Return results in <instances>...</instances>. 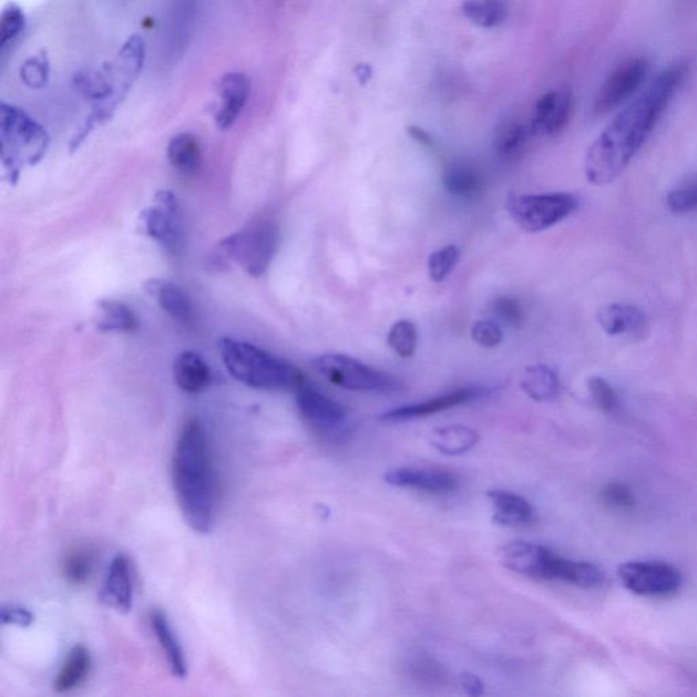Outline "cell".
<instances>
[{
  "mask_svg": "<svg viewBox=\"0 0 697 697\" xmlns=\"http://www.w3.org/2000/svg\"><path fill=\"white\" fill-rule=\"evenodd\" d=\"M687 75V63L669 65L618 112L588 148L585 170L590 183L605 186L623 174L652 135Z\"/></svg>",
  "mask_w": 697,
  "mask_h": 697,
  "instance_id": "6da1fadb",
  "label": "cell"
},
{
  "mask_svg": "<svg viewBox=\"0 0 697 697\" xmlns=\"http://www.w3.org/2000/svg\"><path fill=\"white\" fill-rule=\"evenodd\" d=\"M172 481L184 521L195 533H212L218 512L217 475L205 428L195 417L178 434Z\"/></svg>",
  "mask_w": 697,
  "mask_h": 697,
  "instance_id": "7a4b0ae2",
  "label": "cell"
},
{
  "mask_svg": "<svg viewBox=\"0 0 697 697\" xmlns=\"http://www.w3.org/2000/svg\"><path fill=\"white\" fill-rule=\"evenodd\" d=\"M145 58V40L134 34L119 51L115 63H106L98 71H81L75 74L76 91L91 101L93 109L91 115L71 140V152L79 151L95 127L110 121L142 73Z\"/></svg>",
  "mask_w": 697,
  "mask_h": 697,
  "instance_id": "3957f363",
  "label": "cell"
},
{
  "mask_svg": "<svg viewBox=\"0 0 697 697\" xmlns=\"http://www.w3.org/2000/svg\"><path fill=\"white\" fill-rule=\"evenodd\" d=\"M218 350L232 377L252 389L296 392L306 385L299 368L253 344L225 337L219 339Z\"/></svg>",
  "mask_w": 697,
  "mask_h": 697,
  "instance_id": "277c9868",
  "label": "cell"
},
{
  "mask_svg": "<svg viewBox=\"0 0 697 697\" xmlns=\"http://www.w3.org/2000/svg\"><path fill=\"white\" fill-rule=\"evenodd\" d=\"M50 142L45 129L27 112L8 103L0 105V157L10 183L20 178L23 168L44 158Z\"/></svg>",
  "mask_w": 697,
  "mask_h": 697,
  "instance_id": "5b68a950",
  "label": "cell"
},
{
  "mask_svg": "<svg viewBox=\"0 0 697 697\" xmlns=\"http://www.w3.org/2000/svg\"><path fill=\"white\" fill-rule=\"evenodd\" d=\"M279 244V230L270 219H258L222 243L219 249L248 276L259 278L269 269Z\"/></svg>",
  "mask_w": 697,
  "mask_h": 697,
  "instance_id": "8992f818",
  "label": "cell"
},
{
  "mask_svg": "<svg viewBox=\"0 0 697 697\" xmlns=\"http://www.w3.org/2000/svg\"><path fill=\"white\" fill-rule=\"evenodd\" d=\"M580 205L575 195L567 193L511 195L510 216L529 234H539L570 217Z\"/></svg>",
  "mask_w": 697,
  "mask_h": 697,
  "instance_id": "52a82bcc",
  "label": "cell"
},
{
  "mask_svg": "<svg viewBox=\"0 0 697 697\" xmlns=\"http://www.w3.org/2000/svg\"><path fill=\"white\" fill-rule=\"evenodd\" d=\"M312 367L331 385L345 390L386 392L398 387V381L391 375L345 355L319 356L312 360Z\"/></svg>",
  "mask_w": 697,
  "mask_h": 697,
  "instance_id": "ba28073f",
  "label": "cell"
},
{
  "mask_svg": "<svg viewBox=\"0 0 697 697\" xmlns=\"http://www.w3.org/2000/svg\"><path fill=\"white\" fill-rule=\"evenodd\" d=\"M142 234L153 238L166 252L177 255L186 243L183 208L177 196L170 189L154 195V205L140 214Z\"/></svg>",
  "mask_w": 697,
  "mask_h": 697,
  "instance_id": "9c48e42d",
  "label": "cell"
},
{
  "mask_svg": "<svg viewBox=\"0 0 697 697\" xmlns=\"http://www.w3.org/2000/svg\"><path fill=\"white\" fill-rule=\"evenodd\" d=\"M297 409L320 437L338 440L348 433L347 409L307 383L296 391Z\"/></svg>",
  "mask_w": 697,
  "mask_h": 697,
  "instance_id": "30bf717a",
  "label": "cell"
},
{
  "mask_svg": "<svg viewBox=\"0 0 697 697\" xmlns=\"http://www.w3.org/2000/svg\"><path fill=\"white\" fill-rule=\"evenodd\" d=\"M618 577L625 588L645 597H663L681 586L680 572L663 562H629L619 565Z\"/></svg>",
  "mask_w": 697,
  "mask_h": 697,
  "instance_id": "8fae6325",
  "label": "cell"
},
{
  "mask_svg": "<svg viewBox=\"0 0 697 697\" xmlns=\"http://www.w3.org/2000/svg\"><path fill=\"white\" fill-rule=\"evenodd\" d=\"M648 74V63L645 58H633L623 62L607 76L595 98L594 111L605 115L619 105L627 103L639 92Z\"/></svg>",
  "mask_w": 697,
  "mask_h": 697,
  "instance_id": "7c38bea8",
  "label": "cell"
},
{
  "mask_svg": "<svg viewBox=\"0 0 697 697\" xmlns=\"http://www.w3.org/2000/svg\"><path fill=\"white\" fill-rule=\"evenodd\" d=\"M491 392L492 390L486 389V387H464V389L447 392V394L428 399L424 402L404 404V407L389 410V412L380 414L379 420L403 422L424 419V417L445 412V410L461 407V404L479 401V399L490 396Z\"/></svg>",
  "mask_w": 697,
  "mask_h": 697,
  "instance_id": "4fadbf2b",
  "label": "cell"
},
{
  "mask_svg": "<svg viewBox=\"0 0 697 697\" xmlns=\"http://www.w3.org/2000/svg\"><path fill=\"white\" fill-rule=\"evenodd\" d=\"M556 553L532 542L515 541L504 545L499 560L504 568L539 581L551 580L552 560Z\"/></svg>",
  "mask_w": 697,
  "mask_h": 697,
  "instance_id": "5bb4252c",
  "label": "cell"
},
{
  "mask_svg": "<svg viewBox=\"0 0 697 697\" xmlns=\"http://www.w3.org/2000/svg\"><path fill=\"white\" fill-rule=\"evenodd\" d=\"M572 113V93L568 88L542 95L535 105L530 129L533 135H557L567 127Z\"/></svg>",
  "mask_w": 697,
  "mask_h": 697,
  "instance_id": "9a60e30c",
  "label": "cell"
},
{
  "mask_svg": "<svg viewBox=\"0 0 697 697\" xmlns=\"http://www.w3.org/2000/svg\"><path fill=\"white\" fill-rule=\"evenodd\" d=\"M387 484L397 488H409L433 494L452 493L460 482L455 474L439 469L401 468L391 470L385 476Z\"/></svg>",
  "mask_w": 697,
  "mask_h": 697,
  "instance_id": "2e32d148",
  "label": "cell"
},
{
  "mask_svg": "<svg viewBox=\"0 0 697 697\" xmlns=\"http://www.w3.org/2000/svg\"><path fill=\"white\" fill-rule=\"evenodd\" d=\"M100 597L106 606L116 612L129 613L133 609V576H131L130 560L123 553L112 558Z\"/></svg>",
  "mask_w": 697,
  "mask_h": 697,
  "instance_id": "e0dca14e",
  "label": "cell"
},
{
  "mask_svg": "<svg viewBox=\"0 0 697 697\" xmlns=\"http://www.w3.org/2000/svg\"><path fill=\"white\" fill-rule=\"evenodd\" d=\"M252 83L243 73L225 74L219 81V98L222 105L216 113V124L219 130H229L240 116L246 106Z\"/></svg>",
  "mask_w": 697,
  "mask_h": 697,
  "instance_id": "ac0fdd59",
  "label": "cell"
},
{
  "mask_svg": "<svg viewBox=\"0 0 697 697\" xmlns=\"http://www.w3.org/2000/svg\"><path fill=\"white\" fill-rule=\"evenodd\" d=\"M143 288L171 318L182 324H189L194 319L193 303L177 284L168 279L152 278L143 285Z\"/></svg>",
  "mask_w": 697,
  "mask_h": 697,
  "instance_id": "d6986e66",
  "label": "cell"
},
{
  "mask_svg": "<svg viewBox=\"0 0 697 697\" xmlns=\"http://www.w3.org/2000/svg\"><path fill=\"white\" fill-rule=\"evenodd\" d=\"M151 624L172 675L183 680L188 675L187 658L168 616L163 611H153L151 613Z\"/></svg>",
  "mask_w": 697,
  "mask_h": 697,
  "instance_id": "ffe728a7",
  "label": "cell"
},
{
  "mask_svg": "<svg viewBox=\"0 0 697 697\" xmlns=\"http://www.w3.org/2000/svg\"><path fill=\"white\" fill-rule=\"evenodd\" d=\"M494 510V522L509 527H522L535 521V510L526 499L509 491L488 492Z\"/></svg>",
  "mask_w": 697,
  "mask_h": 697,
  "instance_id": "44dd1931",
  "label": "cell"
},
{
  "mask_svg": "<svg viewBox=\"0 0 697 697\" xmlns=\"http://www.w3.org/2000/svg\"><path fill=\"white\" fill-rule=\"evenodd\" d=\"M174 378L178 389L188 394H198L212 385L213 375L199 355L184 351L174 362Z\"/></svg>",
  "mask_w": 697,
  "mask_h": 697,
  "instance_id": "7402d4cb",
  "label": "cell"
},
{
  "mask_svg": "<svg viewBox=\"0 0 697 697\" xmlns=\"http://www.w3.org/2000/svg\"><path fill=\"white\" fill-rule=\"evenodd\" d=\"M599 325L609 336L637 334L645 330L646 315L633 304H611L598 314Z\"/></svg>",
  "mask_w": 697,
  "mask_h": 697,
  "instance_id": "603a6c76",
  "label": "cell"
},
{
  "mask_svg": "<svg viewBox=\"0 0 697 697\" xmlns=\"http://www.w3.org/2000/svg\"><path fill=\"white\" fill-rule=\"evenodd\" d=\"M92 670V657L85 646L79 645L71 648L59 670L53 689L58 694H69L79 689L88 680Z\"/></svg>",
  "mask_w": 697,
  "mask_h": 697,
  "instance_id": "cb8c5ba5",
  "label": "cell"
},
{
  "mask_svg": "<svg viewBox=\"0 0 697 697\" xmlns=\"http://www.w3.org/2000/svg\"><path fill=\"white\" fill-rule=\"evenodd\" d=\"M443 184L452 195L474 198L484 188V177L473 164L457 161L444 170Z\"/></svg>",
  "mask_w": 697,
  "mask_h": 697,
  "instance_id": "d4e9b609",
  "label": "cell"
},
{
  "mask_svg": "<svg viewBox=\"0 0 697 697\" xmlns=\"http://www.w3.org/2000/svg\"><path fill=\"white\" fill-rule=\"evenodd\" d=\"M166 154L171 165L183 175H195L201 170L202 148L199 140L194 134L182 133L174 136Z\"/></svg>",
  "mask_w": 697,
  "mask_h": 697,
  "instance_id": "484cf974",
  "label": "cell"
},
{
  "mask_svg": "<svg viewBox=\"0 0 697 697\" xmlns=\"http://www.w3.org/2000/svg\"><path fill=\"white\" fill-rule=\"evenodd\" d=\"M95 325L100 331L131 332L140 327V319L127 304L101 300L98 304Z\"/></svg>",
  "mask_w": 697,
  "mask_h": 697,
  "instance_id": "4316f807",
  "label": "cell"
},
{
  "mask_svg": "<svg viewBox=\"0 0 697 697\" xmlns=\"http://www.w3.org/2000/svg\"><path fill=\"white\" fill-rule=\"evenodd\" d=\"M480 434L464 426H449L433 432L432 445L444 455H462L479 443Z\"/></svg>",
  "mask_w": 697,
  "mask_h": 697,
  "instance_id": "83f0119b",
  "label": "cell"
},
{
  "mask_svg": "<svg viewBox=\"0 0 697 697\" xmlns=\"http://www.w3.org/2000/svg\"><path fill=\"white\" fill-rule=\"evenodd\" d=\"M521 387L527 397L537 402L552 401L560 394L557 375L546 366L526 368L521 379Z\"/></svg>",
  "mask_w": 697,
  "mask_h": 697,
  "instance_id": "f1b7e54d",
  "label": "cell"
},
{
  "mask_svg": "<svg viewBox=\"0 0 697 697\" xmlns=\"http://www.w3.org/2000/svg\"><path fill=\"white\" fill-rule=\"evenodd\" d=\"M95 552L93 547L80 545L71 547L62 562V574L71 586H85L93 575Z\"/></svg>",
  "mask_w": 697,
  "mask_h": 697,
  "instance_id": "f546056e",
  "label": "cell"
},
{
  "mask_svg": "<svg viewBox=\"0 0 697 697\" xmlns=\"http://www.w3.org/2000/svg\"><path fill=\"white\" fill-rule=\"evenodd\" d=\"M555 581L568 582L575 586L593 588L603 585L605 575L597 565L585 562H572V560L558 556L555 567Z\"/></svg>",
  "mask_w": 697,
  "mask_h": 697,
  "instance_id": "4dcf8cb0",
  "label": "cell"
},
{
  "mask_svg": "<svg viewBox=\"0 0 697 697\" xmlns=\"http://www.w3.org/2000/svg\"><path fill=\"white\" fill-rule=\"evenodd\" d=\"M462 11L474 25L492 29L505 21L509 4L508 0H463Z\"/></svg>",
  "mask_w": 697,
  "mask_h": 697,
  "instance_id": "1f68e13d",
  "label": "cell"
},
{
  "mask_svg": "<svg viewBox=\"0 0 697 697\" xmlns=\"http://www.w3.org/2000/svg\"><path fill=\"white\" fill-rule=\"evenodd\" d=\"M530 124L508 123L498 131L494 140V151L504 161L516 160L526 147V143L532 136Z\"/></svg>",
  "mask_w": 697,
  "mask_h": 697,
  "instance_id": "d6a6232c",
  "label": "cell"
},
{
  "mask_svg": "<svg viewBox=\"0 0 697 697\" xmlns=\"http://www.w3.org/2000/svg\"><path fill=\"white\" fill-rule=\"evenodd\" d=\"M390 348L396 351L402 359H410L413 357L417 350V342H419V336H417L416 326L409 320H399L392 325L389 332Z\"/></svg>",
  "mask_w": 697,
  "mask_h": 697,
  "instance_id": "836d02e7",
  "label": "cell"
},
{
  "mask_svg": "<svg viewBox=\"0 0 697 697\" xmlns=\"http://www.w3.org/2000/svg\"><path fill=\"white\" fill-rule=\"evenodd\" d=\"M27 17L20 4L14 2L4 6L0 16V45L2 50L13 43L25 31Z\"/></svg>",
  "mask_w": 697,
  "mask_h": 697,
  "instance_id": "e575fe53",
  "label": "cell"
},
{
  "mask_svg": "<svg viewBox=\"0 0 697 697\" xmlns=\"http://www.w3.org/2000/svg\"><path fill=\"white\" fill-rule=\"evenodd\" d=\"M667 206L675 214L697 212V176L688 178L667 195Z\"/></svg>",
  "mask_w": 697,
  "mask_h": 697,
  "instance_id": "d590c367",
  "label": "cell"
},
{
  "mask_svg": "<svg viewBox=\"0 0 697 697\" xmlns=\"http://www.w3.org/2000/svg\"><path fill=\"white\" fill-rule=\"evenodd\" d=\"M460 249L455 246H447L433 253L428 260L429 278L433 283H443L452 270L455 269L458 262H460Z\"/></svg>",
  "mask_w": 697,
  "mask_h": 697,
  "instance_id": "8d00e7d4",
  "label": "cell"
},
{
  "mask_svg": "<svg viewBox=\"0 0 697 697\" xmlns=\"http://www.w3.org/2000/svg\"><path fill=\"white\" fill-rule=\"evenodd\" d=\"M21 80L31 89H43L50 80V62L45 53H40L33 58H29L21 65Z\"/></svg>",
  "mask_w": 697,
  "mask_h": 697,
  "instance_id": "74e56055",
  "label": "cell"
},
{
  "mask_svg": "<svg viewBox=\"0 0 697 697\" xmlns=\"http://www.w3.org/2000/svg\"><path fill=\"white\" fill-rule=\"evenodd\" d=\"M588 390L595 404L607 414H615L619 410L618 396L615 389L603 378L588 380Z\"/></svg>",
  "mask_w": 697,
  "mask_h": 697,
  "instance_id": "f35d334b",
  "label": "cell"
},
{
  "mask_svg": "<svg viewBox=\"0 0 697 697\" xmlns=\"http://www.w3.org/2000/svg\"><path fill=\"white\" fill-rule=\"evenodd\" d=\"M472 338L479 347L494 349L503 342V330L498 321L480 320L472 327Z\"/></svg>",
  "mask_w": 697,
  "mask_h": 697,
  "instance_id": "ab89813d",
  "label": "cell"
},
{
  "mask_svg": "<svg viewBox=\"0 0 697 697\" xmlns=\"http://www.w3.org/2000/svg\"><path fill=\"white\" fill-rule=\"evenodd\" d=\"M492 312L498 320L510 327H520L523 321L521 304L511 297H498L492 303Z\"/></svg>",
  "mask_w": 697,
  "mask_h": 697,
  "instance_id": "60d3db41",
  "label": "cell"
},
{
  "mask_svg": "<svg viewBox=\"0 0 697 697\" xmlns=\"http://www.w3.org/2000/svg\"><path fill=\"white\" fill-rule=\"evenodd\" d=\"M2 623L4 625H17V627L27 628L34 622V616L27 607L10 605L2 609Z\"/></svg>",
  "mask_w": 697,
  "mask_h": 697,
  "instance_id": "b9f144b4",
  "label": "cell"
},
{
  "mask_svg": "<svg viewBox=\"0 0 697 697\" xmlns=\"http://www.w3.org/2000/svg\"><path fill=\"white\" fill-rule=\"evenodd\" d=\"M413 676L421 678L422 681L433 683L443 677V672L438 664H433L432 659L417 658L412 664Z\"/></svg>",
  "mask_w": 697,
  "mask_h": 697,
  "instance_id": "7bdbcfd3",
  "label": "cell"
},
{
  "mask_svg": "<svg viewBox=\"0 0 697 697\" xmlns=\"http://www.w3.org/2000/svg\"><path fill=\"white\" fill-rule=\"evenodd\" d=\"M604 499L607 503L617 505V508H627L633 504V492L623 484H611L604 491Z\"/></svg>",
  "mask_w": 697,
  "mask_h": 697,
  "instance_id": "ee69618b",
  "label": "cell"
},
{
  "mask_svg": "<svg viewBox=\"0 0 697 697\" xmlns=\"http://www.w3.org/2000/svg\"><path fill=\"white\" fill-rule=\"evenodd\" d=\"M461 681L464 690H467L469 695L481 696L484 694V685H482L479 677L470 675V673H463Z\"/></svg>",
  "mask_w": 697,
  "mask_h": 697,
  "instance_id": "f6af8a7d",
  "label": "cell"
},
{
  "mask_svg": "<svg viewBox=\"0 0 697 697\" xmlns=\"http://www.w3.org/2000/svg\"><path fill=\"white\" fill-rule=\"evenodd\" d=\"M408 134L410 136H412V139L416 142H419L420 145H422V146H427V147H432L433 146L432 136L429 135L426 130H422V129L417 127V126H410L408 129Z\"/></svg>",
  "mask_w": 697,
  "mask_h": 697,
  "instance_id": "bcb514c9",
  "label": "cell"
},
{
  "mask_svg": "<svg viewBox=\"0 0 697 697\" xmlns=\"http://www.w3.org/2000/svg\"><path fill=\"white\" fill-rule=\"evenodd\" d=\"M355 73L357 75V79H359L362 85H365V83H367V81L371 79L372 70L371 68H369V65L361 64L355 70Z\"/></svg>",
  "mask_w": 697,
  "mask_h": 697,
  "instance_id": "7dc6e473",
  "label": "cell"
}]
</instances>
